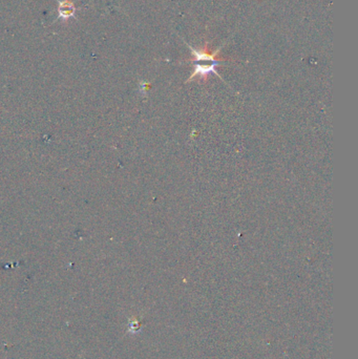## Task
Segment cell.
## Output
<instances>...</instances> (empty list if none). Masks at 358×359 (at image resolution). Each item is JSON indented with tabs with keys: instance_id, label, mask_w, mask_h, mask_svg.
I'll return each mask as SVG.
<instances>
[{
	"instance_id": "cell-1",
	"label": "cell",
	"mask_w": 358,
	"mask_h": 359,
	"mask_svg": "<svg viewBox=\"0 0 358 359\" xmlns=\"http://www.w3.org/2000/svg\"><path fill=\"white\" fill-rule=\"evenodd\" d=\"M190 50L194 56V72L188 81L192 80L194 77L205 78L210 74L217 75L215 69L218 65L219 61L216 59L215 56L218 50L213 55H210L206 52H203L201 50H195L193 47H190Z\"/></svg>"
},
{
	"instance_id": "cell-2",
	"label": "cell",
	"mask_w": 358,
	"mask_h": 359,
	"mask_svg": "<svg viewBox=\"0 0 358 359\" xmlns=\"http://www.w3.org/2000/svg\"><path fill=\"white\" fill-rule=\"evenodd\" d=\"M57 2H58V16L60 20L65 21L75 18L76 7L74 2L71 0H57Z\"/></svg>"
}]
</instances>
